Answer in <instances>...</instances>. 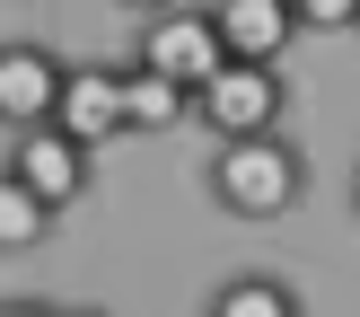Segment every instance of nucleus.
<instances>
[{
  "mask_svg": "<svg viewBox=\"0 0 360 317\" xmlns=\"http://www.w3.org/2000/svg\"><path fill=\"white\" fill-rule=\"evenodd\" d=\"M202 317H308V299H299L290 273H229L202 299Z\"/></svg>",
  "mask_w": 360,
  "mask_h": 317,
  "instance_id": "6e6552de",
  "label": "nucleus"
},
{
  "mask_svg": "<svg viewBox=\"0 0 360 317\" xmlns=\"http://www.w3.org/2000/svg\"><path fill=\"white\" fill-rule=\"evenodd\" d=\"M0 176H18V185H27V194H44L53 211H70V203L88 194V176H97V150H79L62 123H44V132H9V150H0Z\"/></svg>",
  "mask_w": 360,
  "mask_h": 317,
  "instance_id": "39448f33",
  "label": "nucleus"
},
{
  "mask_svg": "<svg viewBox=\"0 0 360 317\" xmlns=\"http://www.w3.org/2000/svg\"><path fill=\"white\" fill-rule=\"evenodd\" d=\"M62 317H115V309H88V299H70V309H62Z\"/></svg>",
  "mask_w": 360,
  "mask_h": 317,
  "instance_id": "ddd939ff",
  "label": "nucleus"
},
{
  "mask_svg": "<svg viewBox=\"0 0 360 317\" xmlns=\"http://www.w3.org/2000/svg\"><path fill=\"white\" fill-rule=\"evenodd\" d=\"M211 27H220L229 62H246V70H281V53L299 44L290 0H211Z\"/></svg>",
  "mask_w": 360,
  "mask_h": 317,
  "instance_id": "423d86ee",
  "label": "nucleus"
},
{
  "mask_svg": "<svg viewBox=\"0 0 360 317\" xmlns=\"http://www.w3.org/2000/svg\"><path fill=\"white\" fill-rule=\"evenodd\" d=\"M62 123L79 150H105L115 132H132V115H123V62H70V88H62Z\"/></svg>",
  "mask_w": 360,
  "mask_h": 317,
  "instance_id": "0eeeda50",
  "label": "nucleus"
},
{
  "mask_svg": "<svg viewBox=\"0 0 360 317\" xmlns=\"http://www.w3.org/2000/svg\"><path fill=\"white\" fill-rule=\"evenodd\" d=\"M299 35H360V0H290Z\"/></svg>",
  "mask_w": 360,
  "mask_h": 317,
  "instance_id": "9b49d317",
  "label": "nucleus"
},
{
  "mask_svg": "<svg viewBox=\"0 0 360 317\" xmlns=\"http://www.w3.org/2000/svg\"><path fill=\"white\" fill-rule=\"evenodd\" d=\"M352 220H360V168H352Z\"/></svg>",
  "mask_w": 360,
  "mask_h": 317,
  "instance_id": "4468645a",
  "label": "nucleus"
},
{
  "mask_svg": "<svg viewBox=\"0 0 360 317\" xmlns=\"http://www.w3.org/2000/svg\"><path fill=\"white\" fill-rule=\"evenodd\" d=\"M0 317H62V299H35V291H9V299H0Z\"/></svg>",
  "mask_w": 360,
  "mask_h": 317,
  "instance_id": "f8f14e48",
  "label": "nucleus"
},
{
  "mask_svg": "<svg viewBox=\"0 0 360 317\" xmlns=\"http://www.w3.org/2000/svg\"><path fill=\"white\" fill-rule=\"evenodd\" d=\"M211 203H220L229 220H290V211L308 203V150H299L290 132L211 150Z\"/></svg>",
  "mask_w": 360,
  "mask_h": 317,
  "instance_id": "f257e3e1",
  "label": "nucleus"
},
{
  "mask_svg": "<svg viewBox=\"0 0 360 317\" xmlns=\"http://www.w3.org/2000/svg\"><path fill=\"white\" fill-rule=\"evenodd\" d=\"M62 88H70V62L35 35H9L0 44V123L9 132H44L62 115Z\"/></svg>",
  "mask_w": 360,
  "mask_h": 317,
  "instance_id": "20e7f679",
  "label": "nucleus"
},
{
  "mask_svg": "<svg viewBox=\"0 0 360 317\" xmlns=\"http://www.w3.org/2000/svg\"><path fill=\"white\" fill-rule=\"evenodd\" d=\"M53 220H62V211H53L44 194H27L18 176H0V247H9V256H27L35 238H53Z\"/></svg>",
  "mask_w": 360,
  "mask_h": 317,
  "instance_id": "9d476101",
  "label": "nucleus"
},
{
  "mask_svg": "<svg viewBox=\"0 0 360 317\" xmlns=\"http://www.w3.org/2000/svg\"><path fill=\"white\" fill-rule=\"evenodd\" d=\"M193 88H176V80H158V70H141L132 53H123V115H132V132H176V123L193 115Z\"/></svg>",
  "mask_w": 360,
  "mask_h": 317,
  "instance_id": "1a4fd4ad",
  "label": "nucleus"
},
{
  "mask_svg": "<svg viewBox=\"0 0 360 317\" xmlns=\"http://www.w3.org/2000/svg\"><path fill=\"white\" fill-rule=\"evenodd\" d=\"M281 115H290V80H281V70H246V62H229L220 80L202 88V106H193V123H202L220 150L229 141H273Z\"/></svg>",
  "mask_w": 360,
  "mask_h": 317,
  "instance_id": "7ed1b4c3",
  "label": "nucleus"
},
{
  "mask_svg": "<svg viewBox=\"0 0 360 317\" xmlns=\"http://www.w3.org/2000/svg\"><path fill=\"white\" fill-rule=\"evenodd\" d=\"M132 62L202 97V88L229 70V44H220V27H211V9H150L141 35H132Z\"/></svg>",
  "mask_w": 360,
  "mask_h": 317,
  "instance_id": "f03ea898",
  "label": "nucleus"
}]
</instances>
